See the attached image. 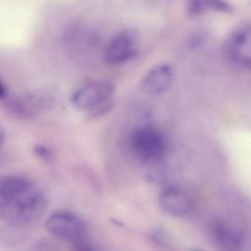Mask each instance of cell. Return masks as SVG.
Returning <instances> with one entry per match:
<instances>
[{"mask_svg": "<svg viewBox=\"0 0 251 251\" xmlns=\"http://www.w3.org/2000/svg\"><path fill=\"white\" fill-rule=\"evenodd\" d=\"M46 210L39 189L22 176L0 178V218L11 226H25L38 220Z\"/></svg>", "mask_w": 251, "mask_h": 251, "instance_id": "1", "label": "cell"}, {"mask_svg": "<svg viewBox=\"0 0 251 251\" xmlns=\"http://www.w3.org/2000/svg\"><path fill=\"white\" fill-rule=\"evenodd\" d=\"M114 86L109 81H95L81 86L74 92L71 103L81 112L103 114L110 105Z\"/></svg>", "mask_w": 251, "mask_h": 251, "instance_id": "2", "label": "cell"}, {"mask_svg": "<svg viewBox=\"0 0 251 251\" xmlns=\"http://www.w3.org/2000/svg\"><path fill=\"white\" fill-rule=\"evenodd\" d=\"M135 156L146 162H156L164 156L167 141L163 132L153 126H142L135 130L130 139Z\"/></svg>", "mask_w": 251, "mask_h": 251, "instance_id": "3", "label": "cell"}, {"mask_svg": "<svg viewBox=\"0 0 251 251\" xmlns=\"http://www.w3.org/2000/svg\"><path fill=\"white\" fill-rule=\"evenodd\" d=\"M46 229L59 239L70 243H83L86 226L78 216L68 211H58L47 218Z\"/></svg>", "mask_w": 251, "mask_h": 251, "instance_id": "4", "label": "cell"}, {"mask_svg": "<svg viewBox=\"0 0 251 251\" xmlns=\"http://www.w3.org/2000/svg\"><path fill=\"white\" fill-rule=\"evenodd\" d=\"M137 48H139V41L136 33L131 29H125L118 33L108 43L104 50V59L108 64L112 65L124 64L136 55Z\"/></svg>", "mask_w": 251, "mask_h": 251, "instance_id": "5", "label": "cell"}, {"mask_svg": "<svg viewBox=\"0 0 251 251\" xmlns=\"http://www.w3.org/2000/svg\"><path fill=\"white\" fill-rule=\"evenodd\" d=\"M162 211L174 217H185L193 211V201L188 194L178 186H168L159 195Z\"/></svg>", "mask_w": 251, "mask_h": 251, "instance_id": "6", "label": "cell"}, {"mask_svg": "<svg viewBox=\"0 0 251 251\" xmlns=\"http://www.w3.org/2000/svg\"><path fill=\"white\" fill-rule=\"evenodd\" d=\"M228 55L238 65L251 70V26L240 28L228 42Z\"/></svg>", "mask_w": 251, "mask_h": 251, "instance_id": "7", "label": "cell"}, {"mask_svg": "<svg viewBox=\"0 0 251 251\" xmlns=\"http://www.w3.org/2000/svg\"><path fill=\"white\" fill-rule=\"evenodd\" d=\"M174 80V70L168 64H159L152 68L141 81V88L149 95H161L171 87Z\"/></svg>", "mask_w": 251, "mask_h": 251, "instance_id": "8", "label": "cell"}, {"mask_svg": "<svg viewBox=\"0 0 251 251\" xmlns=\"http://www.w3.org/2000/svg\"><path fill=\"white\" fill-rule=\"evenodd\" d=\"M212 239L220 248L226 250H239L244 244L242 232L226 221L217 220L211 225Z\"/></svg>", "mask_w": 251, "mask_h": 251, "instance_id": "9", "label": "cell"}, {"mask_svg": "<svg viewBox=\"0 0 251 251\" xmlns=\"http://www.w3.org/2000/svg\"><path fill=\"white\" fill-rule=\"evenodd\" d=\"M36 152L38 156H43L46 159L49 157V152L46 147H38V149H36Z\"/></svg>", "mask_w": 251, "mask_h": 251, "instance_id": "10", "label": "cell"}, {"mask_svg": "<svg viewBox=\"0 0 251 251\" xmlns=\"http://www.w3.org/2000/svg\"><path fill=\"white\" fill-rule=\"evenodd\" d=\"M6 95H7V91H6V88H5L4 83H2L1 81H0V98H4V97H6Z\"/></svg>", "mask_w": 251, "mask_h": 251, "instance_id": "11", "label": "cell"}, {"mask_svg": "<svg viewBox=\"0 0 251 251\" xmlns=\"http://www.w3.org/2000/svg\"><path fill=\"white\" fill-rule=\"evenodd\" d=\"M4 139H5V130L4 127H2L1 123H0V145L4 142Z\"/></svg>", "mask_w": 251, "mask_h": 251, "instance_id": "12", "label": "cell"}]
</instances>
